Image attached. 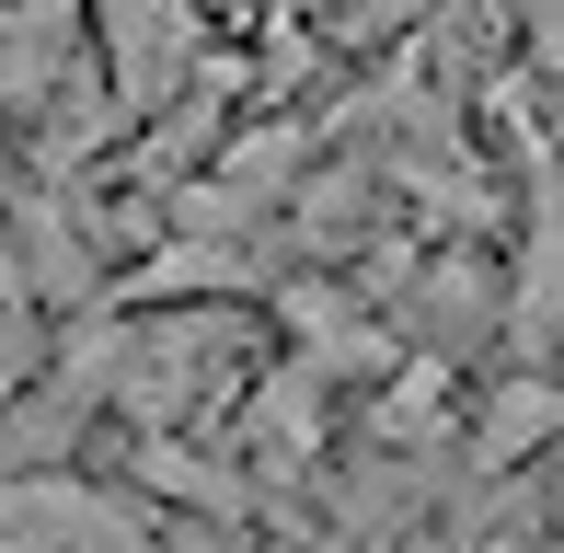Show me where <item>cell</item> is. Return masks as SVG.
I'll use <instances>...</instances> for the list:
<instances>
[{
	"instance_id": "2",
	"label": "cell",
	"mask_w": 564,
	"mask_h": 553,
	"mask_svg": "<svg viewBox=\"0 0 564 553\" xmlns=\"http://www.w3.org/2000/svg\"><path fill=\"white\" fill-rule=\"evenodd\" d=\"M35 346H46V335H35V300H23V289H12V265H0V404L35 381Z\"/></svg>"
},
{
	"instance_id": "1",
	"label": "cell",
	"mask_w": 564,
	"mask_h": 553,
	"mask_svg": "<svg viewBox=\"0 0 564 553\" xmlns=\"http://www.w3.org/2000/svg\"><path fill=\"white\" fill-rule=\"evenodd\" d=\"M150 531L127 496L82 485V473H0V553H150Z\"/></svg>"
}]
</instances>
